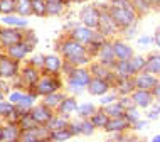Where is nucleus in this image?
I'll return each mask as SVG.
<instances>
[{"instance_id": "obj_48", "label": "nucleus", "mask_w": 160, "mask_h": 142, "mask_svg": "<svg viewBox=\"0 0 160 142\" xmlns=\"http://www.w3.org/2000/svg\"><path fill=\"white\" fill-rule=\"evenodd\" d=\"M86 88H81V87H76V85H71L68 83V92L72 93V95H83Z\"/></svg>"}, {"instance_id": "obj_63", "label": "nucleus", "mask_w": 160, "mask_h": 142, "mask_svg": "<svg viewBox=\"0 0 160 142\" xmlns=\"http://www.w3.org/2000/svg\"><path fill=\"white\" fill-rule=\"evenodd\" d=\"M20 142H24V140H20Z\"/></svg>"}, {"instance_id": "obj_58", "label": "nucleus", "mask_w": 160, "mask_h": 142, "mask_svg": "<svg viewBox=\"0 0 160 142\" xmlns=\"http://www.w3.org/2000/svg\"><path fill=\"white\" fill-rule=\"evenodd\" d=\"M3 81H5V80H2V78H0V92H2V87H3Z\"/></svg>"}, {"instance_id": "obj_38", "label": "nucleus", "mask_w": 160, "mask_h": 142, "mask_svg": "<svg viewBox=\"0 0 160 142\" xmlns=\"http://www.w3.org/2000/svg\"><path fill=\"white\" fill-rule=\"evenodd\" d=\"M24 95H25V90H12V92L7 95V100L10 102L12 105H19V103L22 102Z\"/></svg>"}, {"instance_id": "obj_50", "label": "nucleus", "mask_w": 160, "mask_h": 142, "mask_svg": "<svg viewBox=\"0 0 160 142\" xmlns=\"http://www.w3.org/2000/svg\"><path fill=\"white\" fill-rule=\"evenodd\" d=\"M133 129H135V130H140V129H143V127H147V122H145V120H138V122L137 124H133V125H132Z\"/></svg>"}, {"instance_id": "obj_47", "label": "nucleus", "mask_w": 160, "mask_h": 142, "mask_svg": "<svg viewBox=\"0 0 160 142\" xmlns=\"http://www.w3.org/2000/svg\"><path fill=\"white\" fill-rule=\"evenodd\" d=\"M135 10H147L148 8V0H132Z\"/></svg>"}, {"instance_id": "obj_59", "label": "nucleus", "mask_w": 160, "mask_h": 142, "mask_svg": "<svg viewBox=\"0 0 160 142\" xmlns=\"http://www.w3.org/2000/svg\"><path fill=\"white\" fill-rule=\"evenodd\" d=\"M157 36H160V25L157 27Z\"/></svg>"}, {"instance_id": "obj_57", "label": "nucleus", "mask_w": 160, "mask_h": 142, "mask_svg": "<svg viewBox=\"0 0 160 142\" xmlns=\"http://www.w3.org/2000/svg\"><path fill=\"white\" fill-rule=\"evenodd\" d=\"M152 142H160V135H155L153 139H152Z\"/></svg>"}, {"instance_id": "obj_11", "label": "nucleus", "mask_w": 160, "mask_h": 142, "mask_svg": "<svg viewBox=\"0 0 160 142\" xmlns=\"http://www.w3.org/2000/svg\"><path fill=\"white\" fill-rule=\"evenodd\" d=\"M130 97H132L137 108H150L155 100L153 92H148V90H135Z\"/></svg>"}, {"instance_id": "obj_15", "label": "nucleus", "mask_w": 160, "mask_h": 142, "mask_svg": "<svg viewBox=\"0 0 160 142\" xmlns=\"http://www.w3.org/2000/svg\"><path fill=\"white\" fill-rule=\"evenodd\" d=\"M135 81V88L137 90H153L158 85V80L155 78V75H150V73H140L137 75V78H133Z\"/></svg>"}, {"instance_id": "obj_5", "label": "nucleus", "mask_w": 160, "mask_h": 142, "mask_svg": "<svg viewBox=\"0 0 160 142\" xmlns=\"http://www.w3.org/2000/svg\"><path fill=\"white\" fill-rule=\"evenodd\" d=\"M81 24L84 27L91 29V31H98L99 29V20H101V10H98V7H84L79 14Z\"/></svg>"}, {"instance_id": "obj_22", "label": "nucleus", "mask_w": 160, "mask_h": 142, "mask_svg": "<svg viewBox=\"0 0 160 142\" xmlns=\"http://www.w3.org/2000/svg\"><path fill=\"white\" fill-rule=\"evenodd\" d=\"M31 51H32L31 47H29V46L22 41V42H19V44L8 47V49H7V54L10 56L12 59H15V61H20V59H24L25 56L31 53Z\"/></svg>"}, {"instance_id": "obj_27", "label": "nucleus", "mask_w": 160, "mask_h": 142, "mask_svg": "<svg viewBox=\"0 0 160 142\" xmlns=\"http://www.w3.org/2000/svg\"><path fill=\"white\" fill-rule=\"evenodd\" d=\"M128 64H130V70H132V75H140L147 68V59L143 56H133L128 61Z\"/></svg>"}, {"instance_id": "obj_36", "label": "nucleus", "mask_w": 160, "mask_h": 142, "mask_svg": "<svg viewBox=\"0 0 160 142\" xmlns=\"http://www.w3.org/2000/svg\"><path fill=\"white\" fill-rule=\"evenodd\" d=\"M19 127L22 129V132H25V130H31V129H36V127H39V125H37L36 120L31 117V113H29V115H24V117H20V120H19Z\"/></svg>"}, {"instance_id": "obj_44", "label": "nucleus", "mask_w": 160, "mask_h": 142, "mask_svg": "<svg viewBox=\"0 0 160 142\" xmlns=\"http://www.w3.org/2000/svg\"><path fill=\"white\" fill-rule=\"evenodd\" d=\"M64 3H47V15H59L64 10Z\"/></svg>"}, {"instance_id": "obj_34", "label": "nucleus", "mask_w": 160, "mask_h": 142, "mask_svg": "<svg viewBox=\"0 0 160 142\" xmlns=\"http://www.w3.org/2000/svg\"><path fill=\"white\" fill-rule=\"evenodd\" d=\"M32 10H34V15L37 17L47 15V2L46 0H32Z\"/></svg>"}, {"instance_id": "obj_40", "label": "nucleus", "mask_w": 160, "mask_h": 142, "mask_svg": "<svg viewBox=\"0 0 160 142\" xmlns=\"http://www.w3.org/2000/svg\"><path fill=\"white\" fill-rule=\"evenodd\" d=\"M79 124H81V134H83V135H93L94 134V129H96V127L91 124V120H89V118L79 120Z\"/></svg>"}, {"instance_id": "obj_46", "label": "nucleus", "mask_w": 160, "mask_h": 142, "mask_svg": "<svg viewBox=\"0 0 160 142\" xmlns=\"http://www.w3.org/2000/svg\"><path fill=\"white\" fill-rule=\"evenodd\" d=\"M118 103L123 107L125 110H128V108H132V107H135V103H133V100H132V97H118Z\"/></svg>"}, {"instance_id": "obj_51", "label": "nucleus", "mask_w": 160, "mask_h": 142, "mask_svg": "<svg viewBox=\"0 0 160 142\" xmlns=\"http://www.w3.org/2000/svg\"><path fill=\"white\" fill-rule=\"evenodd\" d=\"M153 95H155V98H158V100H160V83L153 88Z\"/></svg>"}, {"instance_id": "obj_37", "label": "nucleus", "mask_w": 160, "mask_h": 142, "mask_svg": "<svg viewBox=\"0 0 160 142\" xmlns=\"http://www.w3.org/2000/svg\"><path fill=\"white\" fill-rule=\"evenodd\" d=\"M51 137H52V140H56V142H66L72 137V134L68 129H61V130H52V135Z\"/></svg>"}, {"instance_id": "obj_3", "label": "nucleus", "mask_w": 160, "mask_h": 142, "mask_svg": "<svg viewBox=\"0 0 160 142\" xmlns=\"http://www.w3.org/2000/svg\"><path fill=\"white\" fill-rule=\"evenodd\" d=\"M108 12H110L111 19L115 20L116 27L118 29H128L132 27V25H135V20H137V14L135 10H128V8H118V7H111L108 8Z\"/></svg>"}, {"instance_id": "obj_7", "label": "nucleus", "mask_w": 160, "mask_h": 142, "mask_svg": "<svg viewBox=\"0 0 160 142\" xmlns=\"http://www.w3.org/2000/svg\"><path fill=\"white\" fill-rule=\"evenodd\" d=\"M91 73H89V68H74L71 73L68 75V83L71 85H76V87H81V88H86L88 90V85L91 81Z\"/></svg>"}, {"instance_id": "obj_4", "label": "nucleus", "mask_w": 160, "mask_h": 142, "mask_svg": "<svg viewBox=\"0 0 160 142\" xmlns=\"http://www.w3.org/2000/svg\"><path fill=\"white\" fill-rule=\"evenodd\" d=\"M20 64L19 61L12 59L7 53H0V78L2 80H14L15 76H19Z\"/></svg>"}, {"instance_id": "obj_60", "label": "nucleus", "mask_w": 160, "mask_h": 142, "mask_svg": "<svg viewBox=\"0 0 160 142\" xmlns=\"http://www.w3.org/2000/svg\"><path fill=\"white\" fill-rule=\"evenodd\" d=\"M152 2H160V0H152Z\"/></svg>"}, {"instance_id": "obj_25", "label": "nucleus", "mask_w": 160, "mask_h": 142, "mask_svg": "<svg viewBox=\"0 0 160 142\" xmlns=\"http://www.w3.org/2000/svg\"><path fill=\"white\" fill-rule=\"evenodd\" d=\"M64 98H66L64 92H58V93H52V95L44 97L42 98V103H44L46 107H49L51 110H58L59 107H61V103L64 102Z\"/></svg>"}, {"instance_id": "obj_20", "label": "nucleus", "mask_w": 160, "mask_h": 142, "mask_svg": "<svg viewBox=\"0 0 160 142\" xmlns=\"http://www.w3.org/2000/svg\"><path fill=\"white\" fill-rule=\"evenodd\" d=\"M130 127H132V124L127 120V117H116V118H110L105 130L110 132V134H122V132L128 130Z\"/></svg>"}, {"instance_id": "obj_31", "label": "nucleus", "mask_w": 160, "mask_h": 142, "mask_svg": "<svg viewBox=\"0 0 160 142\" xmlns=\"http://www.w3.org/2000/svg\"><path fill=\"white\" fill-rule=\"evenodd\" d=\"M145 71L150 73V75H160V53L148 56Z\"/></svg>"}, {"instance_id": "obj_28", "label": "nucleus", "mask_w": 160, "mask_h": 142, "mask_svg": "<svg viewBox=\"0 0 160 142\" xmlns=\"http://www.w3.org/2000/svg\"><path fill=\"white\" fill-rule=\"evenodd\" d=\"M103 112L108 115L110 118H116V117H125V113H127V110L123 108L122 105H120L118 102L111 103V105H106L103 107Z\"/></svg>"}, {"instance_id": "obj_43", "label": "nucleus", "mask_w": 160, "mask_h": 142, "mask_svg": "<svg viewBox=\"0 0 160 142\" xmlns=\"http://www.w3.org/2000/svg\"><path fill=\"white\" fill-rule=\"evenodd\" d=\"M125 117H127V120L130 124H137L138 120H140V113H138V108L137 107H132V108H128L127 110V113H125Z\"/></svg>"}, {"instance_id": "obj_56", "label": "nucleus", "mask_w": 160, "mask_h": 142, "mask_svg": "<svg viewBox=\"0 0 160 142\" xmlns=\"http://www.w3.org/2000/svg\"><path fill=\"white\" fill-rule=\"evenodd\" d=\"M3 100H5V93L0 92V102H3Z\"/></svg>"}, {"instance_id": "obj_21", "label": "nucleus", "mask_w": 160, "mask_h": 142, "mask_svg": "<svg viewBox=\"0 0 160 142\" xmlns=\"http://www.w3.org/2000/svg\"><path fill=\"white\" fill-rule=\"evenodd\" d=\"M2 24H5L7 27H12V29H20V31H27V25H29L25 17H20L17 14L3 15L2 17Z\"/></svg>"}, {"instance_id": "obj_6", "label": "nucleus", "mask_w": 160, "mask_h": 142, "mask_svg": "<svg viewBox=\"0 0 160 142\" xmlns=\"http://www.w3.org/2000/svg\"><path fill=\"white\" fill-rule=\"evenodd\" d=\"M51 135H52V132L49 129L44 125H39L36 129L22 132V140L24 142H49V140H52Z\"/></svg>"}, {"instance_id": "obj_54", "label": "nucleus", "mask_w": 160, "mask_h": 142, "mask_svg": "<svg viewBox=\"0 0 160 142\" xmlns=\"http://www.w3.org/2000/svg\"><path fill=\"white\" fill-rule=\"evenodd\" d=\"M0 140H3V125H0Z\"/></svg>"}, {"instance_id": "obj_17", "label": "nucleus", "mask_w": 160, "mask_h": 142, "mask_svg": "<svg viewBox=\"0 0 160 142\" xmlns=\"http://www.w3.org/2000/svg\"><path fill=\"white\" fill-rule=\"evenodd\" d=\"M99 32L103 34V36H111V34H115L116 31H118V27H116L115 20L111 19L110 12L108 10H101V20H99Z\"/></svg>"}, {"instance_id": "obj_26", "label": "nucleus", "mask_w": 160, "mask_h": 142, "mask_svg": "<svg viewBox=\"0 0 160 142\" xmlns=\"http://www.w3.org/2000/svg\"><path fill=\"white\" fill-rule=\"evenodd\" d=\"M69 122H71V120H69V117L58 113V115H54V118L51 120L49 124H47V129H49L51 132H52V130H61V129H68Z\"/></svg>"}, {"instance_id": "obj_61", "label": "nucleus", "mask_w": 160, "mask_h": 142, "mask_svg": "<svg viewBox=\"0 0 160 142\" xmlns=\"http://www.w3.org/2000/svg\"><path fill=\"white\" fill-rule=\"evenodd\" d=\"M49 142H56V140H49Z\"/></svg>"}, {"instance_id": "obj_62", "label": "nucleus", "mask_w": 160, "mask_h": 142, "mask_svg": "<svg viewBox=\"0 0 160 142\" xmlns=\"http://www.w3.org/2000/svg\"><path fill=\"white\" fill-rule=\"evenodd\" d=\"M0 32H2V27H0Z\"/></svg>"}, {"instance_id": "obj_45", "label": "nucleus", "mask_w": 160, "mask_h": 142, "mask_svg": "<svg viewBox=\"0 0 160 142\" xmlns=\"http://www.w3.org/2000/svg\"><path fill=\"white\" fill-rule=\"evenodd\" d=\"M68 130L72 134V137L79 135L81 134V124L78 122V120H71V122H69V125H68Z\"/></svg>"}, {"instance_id": "obj_8", "label": "nucleus", "mask_w": 160, "mask_h": 142, "mask_svg": "<svg viewBox=\"0 0 160 142\" xmlns=\"http://www.w3.org/2000/svg\"><path fill=\"white\" fill-rule=\"evenodd\" d=\"M24 41V32L20 29H12V27H5L0 32V46H3L5 49L19 44Z\"/></svg>"}, {"instance_id": "obj_33", "label": "nucleus", "mask_w": 160, "mask_h": 142, "mask_svg": "<svg viewBox=\"0 0 160 142\" xmlns=\"http://www.w3.org/2000/svg\"><path fill=\"white\" fill-rule=\"evenodd\" d=\"M17 0H0V14L3 15H12L15 14Z\"/></svg>"}, {"instance_id": "obj_14", "label": "nucleus", "mask_w": 160, "mask_h": 142, "mask_svg": "<svg viewBox=\"0 0 160 142\" xmlns=\"http://www.w3.org/2000/svg\"><path fill=\"white\" fill-rule=\"evenodd\" d=\"M22 140V129L15 122L3 124V142H20Z\"/></svg>"}, {"instance_id": "obj_42", "label": "nucleus", "mask_w": 160, "mask_h": 142, "mask_svg": "<svg viewBox=\"0 0 160 142\" xmlns=\"http://www.w3.org/2000/svg\"><path fill=\"white\" fill-rule=\"evenodd\" d=\"M44 61H46L44 54H34L31 58V61H29V64L34 68H37V70H44Z\"/></svg>"}, {"instance_id": "obj_49", "label": "nucleus", "mask_w": 160, "mask_h": 142, "mask_svg": "<svg viewBox=\"0 0 160 142\" xmlns=\"http://www.w3.org/2000/svg\"><path fill=\"white\" fill-rule=\"evenodd\" d=\"M150 42H153V37H150V36L138 37V44H142V46H147V44H150Z\"/></svg>"}, {"instance_id": "obj_2", "label": "nucleus", "mask_w": 160, "mask_h": 142, "mask_svg": "<svg viewBox=\"0 0 160 142\" xmlns=\"http://www.w3.org/2000/svg\"><path fill=\"white\" fill-rule=\"evenodd\" d=\"M62 87V81L58 78V76H52V75H42L39 83L36 85L34 88V93L37 97H47V95H52V93H58Z\"/></svg>"}, {"instance_id": "obj_39", "label": "nucleus", "mask_w": 160, "mask_h": 142, "mask_svg": "<svg viewBox=\"0 0 160 142\" xmlns=\"http://www.w3.org/2000/svg\"><path fill=\"white\" fill-rule=\"evenodd\" d=\"M24 42L34 51V47H36L37 42H39L36 32H34V31H24Z\"/></svg>"}, {"instance_id": "obj_9", "label": "nucleus", "mask_w": 160, "mask_h": 142, "mask_svg": "<svg viewBox=\"0 0 160 142\" xmlns=\"http://www.w3.org/2000/svg\"><path fill=\"white\" fill-rule=\"evenodd\" d=\"M54 110H51L49 107H46L44 103L41 105H34L32 110H31V117L37 122V125H44L47 127V124L54 118Z\"/></svg>"}, {"instance_id": "obj_23", "label": "nucleus", "mask_w": 160, "mask_h": 142, "mask_svg": "<svg viewBox=\"0 0 160 142\" xmlns=\"http://www.w3.org/2000/svg\"><path fill=\"white\" fill-rule=\"evenodd\" d=\"M115 88H116V93L118 97H128L132 95V92H135V81L132 78H125V80H116L115 83Z\"/></svg>"}, {"instance_id": "obj_1", "label": "nucleus", "mask_w": 160, "mask_h": 142, "mask_svg": "<svg viewBox=\"0 0 160 142\" xmlns=\"http://www.w3.org/2000/svg\"><path fill=\"white\" fill-rule=\"evenodd\" d=\"M58 47L61 51V54L64 56V61L69 63L74 68H83L84 64L91 63V56L88 53V47L79 44V42H76L71 37L66 41H61Z\"/></svg>"}, {"instance_id": "obj_18", "label": "nucleus", "mask_w": 160, "mask_h": 142, "mask_svg": "<svg viewBox=\"0 0 160 142\" xmlns=\"http://www.w3.org/2000/svg\"><path fill=\"white\" fill-rule=\"evenodd\" d=\"M111 88V83H108L105 80H98V78H91L88 85V93L93 95V97H103L110 92Z\"/></svg>"}, {"instance_id": "obj_32", "label": "nucleus", "mask_w": 160, "mask_h": 142, "mask_svg": "<svg viewBox=\"0 0 160 142\" xmlns=\"http://www.w3.org/2000/svg\"><path fill=\"white\" fill-rule=\"evenodd\" d=\"M89 120H91V124H93L96 129H106L108 122H110V117H108L105 112H103V108H99Z\"/></svg>"}, {"instance_id": "obj_12", "label": "nucleus", "mask_w": 160, "mask_h": 142, "mask_svg": "<svg viewBox=\"0 0 160 142\" xmlns=\"http://www.w3.org/2000/svg\"><path fill=\"white\" fill-rule=\"evenodd\" d=\"M20 76H22L24 80V85L25 88L29 90V92H34V88H36V85L39 83V80H41V73H39L37 68L31 66V64H27L25 68H22L20 70Z\"/></svg>"}, {"instance_id": "obj_41", "label": "nucleus", "mask_w": 160, "mask_h": 142, "mask_svg": "<svg viewBox=\"0 0 160 142\" xmlns=\"http://www.w3.org/2000/svg\"><path fill=\"white\" fill-rule=\"evenodd\" d=\"M115 102H118V93H106V95H103V97H99V105H101V108L106 105H111V103H115Z\"/></svg>"}, {"instance_id": "obj_16", "label": "nucleus", "mask_w": 160, "mask_h": 142, "mask_svg": "<svg viewBox=\"0 0 160 142\" xmlns=\"http://www.w3.org/2000/svg\"><path fill=\"white\" fill-rule=\"evenodd\" d=\"M62 59L59 58L58 54H49L46 56V61H44V73L46 75H52V76H58V73L62 71Z\"/></svg>"}, {"instance_id": "obj_13", "label": "nucleus", "mask_w": 160, "mask_h": 142, "mask_svg": "<svg viewBox=\"0 0 160 142\" xmlns=\"http://www.w3.org/2000/svg\"><path fill=\"white\" fill-rule=\"evenodd\" d=\"M94 34H96V31H91V29L84 27V25H78L76 29L71 31V39H74L76 42L88 47L94 41Z\"/></svg>"}, {"instance_id": "obj_55", "label": "nucleus", "mask_w": 160, "mask_h": 142, "mask_svg": "<svg viewBox=\"0 0 160 142\" xmlns=\"http://www.w3.org/2000/svg\"><path fill=\"white\" fill-rule=\"evenodd\" d=\"M66 2H74V3H81V2H86V0H66Z\"/></svg>"}, {"instance_id": "obj_19", "label": "nucleus", "mask_w": 160, "mask_h": 142, "mask_svg": "<svg viewBox=\"0 0 160 142\" xmlns=\"http://www.w3.org/2000/svg\"><path fill=\"white\" fill-rule=\"evenodd\" d=\"M113 51L118 61H130L133 58V49L123 41H113Z\"/></svg>"}, {"instance_id": "obj_24", "label": "nucleus", "mask_w": 160, "mask_h": 142, "mask_svg": "<svg viewBox=\"0 0 160 142\" xmlns=\"http://www.w3.org/2000/svg\"><path fill=\"white\" fill-rule=\"evenodd\" d=\"M78 105H79V103H78V100H76L74 97H66V98H64V102L61 103V107L58 108V113L69 117L71 113H76Z\"/></svg>"}, {"instance_id": "obj_53", "label": "nucleus", "mask_w": 160, "mask_h": 142, "mask_svg": "<svg viewBox=\"0 0 160 142\" xmlns=\"http://www.w3.org/2000/svg\"><path fill=\"white\" fill-rule=\"evenodd\" d=\"M153 42L160 47V36H155V37H153Z\"/></svg>"}, {"instance_id": "obj_35", "label": "nucleus", "mask_w": 160, "mask_h": 142, "mask_svg": "<svg viewBox=\"0 0 160 142\" xmlns=\"http://www.w3.org/2000/svg\"><path fill=\"white\" fill-rule=\"evenodd\" d=\"M15 112V105H12L10 102H0V118H3V120H8V117H10L12 113Z\"/></svg>"}, {"instance_id": "obj_30", "label": "nucleus", "mask_w": 160, "mask_h": 142, "mask_svg": "<svg viewBox=\"0 0 160 142\" xmlns=\"http://www.w3.org/2000/svg\"><path fill=\"white\" fill-rule=\"evenodd\" d=\"M15 14L20 17H29L34 14L32 10V0H17V7H15Z\"/></svg>"}, {"instance_id": "obj_52", "label": "nucleus", "mask_w": 160, "mask_h": 142, "mask_svg": "<svg viewBox=\"0 0 160 142\" xmlns=\"http://www.w3.org/2000/svg\"><path fill=\"white\" fill-rule=\"evenodd\" d=\"M47 3H64L66 0H46Z\"/></svg>"}, {"instance_id": "obj_29", "label": "nucleus", "mask_w": 160, "mask_h": 142, "mask_svg": "<svg viewBox=\"0 0 160 142\" xmlns=\"http://www.w3.org/2000/svg\"><path fill=\"white\" fill-rule=\"evenodd\" d=\"M98 112V108H96V105H93V103H79L78 105V110H76V113L79 115L81 118H91L94 113Z\"/></svg>"}, {"instance_id": "obj_10", "label": "nucleus", "mask_w": 160, "mask_h": 142, "mask_svg": "<svg viewBox=\"0 0 160 142\" xmlns=\"http://www.w3.org/2000/svg\"><path fill=\"white\" fill-rule=\"evenodd\" d=\"M98 59H99V63H103L105 66L111 68V70L116 66L118 59H116L115 51H113V42H110V41L103 42L101 47H99V51H98Z\"/></svg>"}]
</instances>
